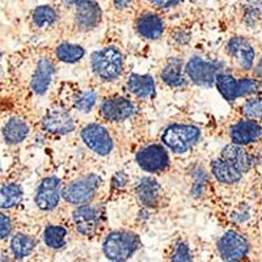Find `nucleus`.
Returning a JSON list of instances; mask_svg holds the SVG:
<instances>
[{
    "instance_id": "1",
    "label": "nucleus",
    "mask_w": 262,
    "mask_h": 262,
    "mask_svg": "<svg viewBox=\"0 0 262 262\" xmlns=\"http://www.w3.org/2000/svg\"><path fill=\"white\" fill-rule=\"evenodd\" d=\"M123 54L114 46H106L92 54L91 66L97 78L104 81L118 79L123 71Z\"/></svg>"
},
{
    "instance_id": "2",
    "label": "nucleus",
    "mask_w": 262,
    "mask_h": 262,
    "mask_svg": "<svg viewBox=\"0 0 262 262\" xmlns=\"http://www.w3.org/2000/svg\"><path fill=\"white\" fill-rule=\"evenodd\" d=\"M139 244V238L135 233L127 231H114L106 236L102 249L107 259L119 262L134 256Z\"/></svg>"
},
{
    "instance_id": "3",
    "label": "nucleus",
    "mask_w": 262,
    "mask_h": 262,
    "mask_svg": "<svg viewBox=\"0 0 262 262\" xmlns=\"http://www.w3.org/2000/svg\"><path fill=\"white\" fill-rule=\"evenodd\" d=\"M201 138L200 128L191 125H172L161 135L163 143L176 154H184L190 149Z\"/></svg>"
},
{
    "instance_id": "4",
    "label": "nucleus",
    "mask_w": 262,
    "mask_h": 262,
    "mask_svg": "<svg viewBox=\"0 0 262 262\" xmlns=\"http://www.w3.org/2000/svg\"><path fill=\"white\" fill-rule=\"evenodd\" d=\"M217 91L226 98L227 101H235L236 98L244 97V96L254 95L259 91V83L254 79H235L231 75L217 74L215 80Z\"/></svg>"
},
{
    "instance_id": "5",
    "label": "nucleus",
    "mask_w": 262,
    "mask_h": 262,
    "mask_svg": "<svg viewBox=\"0 0 262 262\" xmlns=\"http://www.w3.org/2000/svg\"><path fill=\"white\" fill-rule=\"evenodd\" d=\"M101 185V179L97 174H86L67 185L62 191L64 200L71 205H85L92 201Z\"/></svg>"
},
{
    "instance_id": "6",
    "label": "nucleus",
    "mask_w": 262,
    "mask_h": 262,
    "mask_svg": "<svg viewBox=\"0 0 262 262\" xmlns=\"http://www.w3.org/2000/svg\"><path fill=\"white\" fill-rule=\"evenodd\" d=\"M74 224L78 232L86 237H92L101 228L104 222V210L97 205H80L75 210Z\"/></svg>"
},
{
    "instance_id": "7",
    "label": "nucleus",
    "mask_w": 262,
    "mask_h": 262,
    "mask_svg": "<svg viewBox=\"0 0 262 262\" xmlns=\"http://www.w3.org/2000/svg\"><path fill=\"white\" fill-rule=\"evenodd\" d=\"M64 7L74 11V20L80 30L95 29L101 21V9L93 0H64Z\"/></svg>"
},
{
    "instance_id": "8",
    "label": "nucleus",
    "mask_w": 262,
    "mask_h": 262,
    "mask_svg": "<svg viewBox=\"0 0 262 262\" xmlns=\"http://www.w3.org/2000/svg\"><path fill=\"white\" fill-rule=\"evenodd\" d=\"M223 64L221 62H209L200 57H193L186 64V75L191 81L201 86H212Z\"/></svg>"
},
{
    "instance_id": "9",
    "label": "nucleus",
    "mask_w": 262,
    "mask_h": 262,
    "mask_svg": "<svg viewBox=\"0 0 262 262\" xmlns=\"http://www.w3.org/2000/svg\"><path fill=\"white\" fill-rule=\"evenodd\" d=\"M217 250L224 261H240L249 252V243L236 231H228L219 238Z\"/></svg>"
},
{
    "instance_id": "10",
    "label": "nucleus",
    "mask_w": 262,
    "mask_h": 262,
    "mask_svg": "<svg viewBox=\"0 0 262 262\" xmlns=\"http://www.w3.org/2000/svg\"><path fill=\"white\" fill-rule=\"evenodd\" d=\"M81 139L86 147H90L98 155H109L113 149V139L105 127L97 123L86 125L81 130Z\"/></svg>"
},
{
    "instance_id": "11",
    "label": "nucleus",
    "mask_w": 262,
    "mask_h": 262,
    "mask_svg": "<svg viewBox=\"0 0 262 262\" xmlns=\"http://www.w3.org/2000/svg\"><path fill=\"white\" fill-rule=\"evenodd\" d=\"M137 163L146 172L156 173L167 169L169 165V158L163 146L149 144L138 152Z\"/></svg>"
},
{
    "instance_id": "12",
    "label": "nucleus",
    "mask_w": 262,
    "mask_h": 262,
    "mask_svg": "<svg viewBox=\"0 0 262 262\" xmlns=\"http://www.w3.org/2000/svg\"><path fill=\"white\" fill-rule=\"evenodd\" d=\"M60 181L57 177H48L39 184L36 193V205L43 211H51L59 205L60 201Z\"/></svg>"
},
{
    "instance_id": "13",
    "label": "nucleus",
    "mask_w": 262,
    "mask_h": 262,
    "mask_svg": "<svg viewBox=\"0 0 262 262\" xmlns=\"http://www.w3.org/2000/svg\"><path fill=\"white\" fill-rule=\"evenodd\" d=\"M42 127L51 134L66 135L75 130V122L69 112L62 107H53L42 119Z\"/></svg>"
},
{
    "instance_id": "14",
    "label": "nucleus",
    "mask_w": 262,
    "mask_h": 262,
    "mask_svg": "<svg viewBox=\"0 0 262 262\" xmlns=\"http://www.w3.org/2000/svg\"><path fill=\"white\" fill-rule=\"evenodd\" d=\"M100 113L106 121L121 122L135 113V105L125 97L106 98L101 104Z\"/></svg>"
},
{
    "instance_id": "15",
    "label": "nucleus",
    "mask_w": 262,
    "mask_h": 262,
    "mask_svg": "<svg viewBox=\"0 0 262 262\" xmlns=\"http://www.w3.org/2000/svg\"><path fill=\"white\" fill-rule=\"evenodd\" d=\"M211 170L215 179L223 184H236L242 180L245 173V170L236 161L223 155L212 161Z\"/></svg>"
},
{
    "instance_id": "16",
    "label": "nucleus",
    "mask_w": 262,
    "mask_h": 262,
    "mask_svg": "<svg viewBox=\"0 0 262 262\" xmlns=\"http://www.w3.org/2000/svg\"><path fill=\"white\" fill-rule=\"evenodd\" d=\"M227 51H228L229 57L232 58L242 70H250L254 64V54L253 48L243 37H233L227 43Z\"/></svg>"
},
{
    "instance_id": "17",
    "label": "nucleus",
    "mask_w": 262,
    "mask_h": 262,
    "mask_svg": "<svg viewBox=\"0 0 262 262\" xmlns=\"http://www.w3.org/2000/svg\"><path fill=\"white\" fill-rule=\"evenodd\" d=\"M262 137V128L254 119L240 121L231 128V139L233 143L249 144L257 142Z\"/></svg>"
},
{
    "instance_id": "18",
    "label": "nucleus",
    "mask_w": 262,
    "mask_h": 262,
    "mask_svg": "<svg viewBox=\"0 0 262 262\" xmlns=\"http://www.w3.org/2000/svg\"><path fill=\"white\" fill-rule=\"evenodd\" d=\"M138 201H139L144 207H156L160 202L161 198V188L156 180L151 177H144L139 180L135 188Z\"/></svg>"
},
{
    "instance_id": "19",
    "label": "nucleus",
    "mask_w": 262,
    "mask_h": 262,
    "mask_svg": "<svg viewBox=\"0 0 262 262\" xmlns=\"http://www.w3.org/2000/svg\"><path fill=\"white\" fill-rule=\"evenodd\" d=\"M54 63L49 58H41L37 63V69L32 78V90L37 95H43L50 86L54 76Z\"/></svg>"
},
{
    "instance_id": "20",
    "label": "nucleus",
    "mask_w": 262,
    "mask_h": 262,
    "mask_svg": "<svg viewBox=\"0 0 262 262\" xmlns=\"http://www.w3.org/2000/svg\"><path fill=\"white\" fill-rule=\"evenodd\" d=\"M165 25L160 16L155 13H146L139 17L137 23V30L139 36L146 39H158L164 33Z\"/></svg>"
},
{
    "instance_id": "21",
    "label": "nucleus",
    "mask_w": 262,
    "mask_h": 262,
    "mask_svg": "<svg viewBox=\"0 0 262 262\" xmlns=\"http://www.w3.org/2000/svg\"><path fill=\"white\" fill-rule=\"evenodd\" d=\"M164 83L172 88H182L186 85L184 74V62L180 58H170L161 72Z\"/></svg>"
},
{
    "instance_id": "22",
    "label": "nucleus",
    "mask_w": 262,
    "mask_h": 262,
    "mask_svg": "<svg viewBox=\"0 0 262 262\" xmlns=\"http://www.w3.org/2000/svg\"><path fill=\"white\" fill-rule=\"evenodd\" d=\"M127 90L139 98H148L155 96V81L149 75L133 74L127 79Z\"/></svg>"
},
{
    "instance_id": "23",
    "label": "nucleus",
    "mask_w": 262,
    "mask_h": 262,
    "mask_svg": "<svg viewBox=\"0 0 262 262\" xmlns=\"http://www.w3.org/2000/svg\"><path fill=\"white\" fill-rule=\"evenodd\" d=\"M29 134V126L20 118H11L3 127V138L8 144L21 143Z\"/></svg>"
},
{
    "instance_id": "24",
    "label": "nucleus",
    "mask_w": 262,
    "mask_h": 262,
    "mask_svg": "<svg viewBox=\"0 0 262 262\" xmlns=\"http://www.w3.org/2000/svg\"><path fill=\"white\" fill-rule=\"evenodd\" d=\"M36 242L30 236L17 233L11 240V250L16 258H25L34 250Z\"/></svg>"
},
{
    "instance_id": "25",
    "label": "nucleus",
    "mask_w": 262,
    "mask_h": 262,
    "mask_svg": "<svg viewBox=\"0 0 262 262\" xmlns=\"http://www.w3.org/2000/svg\"><path fill=\"white\" fill-rule=\"evenodd\" d=\"M2 198V209H11L15 207L23 200V189L17 184H4L2 185L0 191Z\"/></svg>"
},
{
    "instance_id": "26",
    "label": "nucleus",
    "mask_w": 262,
    "mask_h": 262,
    "mask_svg": "<svg viewBox=\"0 0 262 262\" xmlns=\"http://www.w3.org/2000/svg\"><path fill=\"white\" fill-rule=\"evenodd\" d=\"M67 229L62 226H49L43 232V242L51 249H62L66 245Z\"/></svg>"
},
{
    "instance_id": "27",
    "label": "nucleus",
    "mask_w": 262,
    "mask_h": 262,
    "mask_svg": "<svg viewBox=\"0 0 262 262\" xmlns=\"http://www.w3.org/2000/svg\"><path fill=\"white\" fill-rule=\"evenodd\" d=\"M33 23L38 28L51 27L58 20V15L55 9L50 6H39L33 11Z\"/></svg>"
},
{
    "instance_id": "28",
    "label": "nucleus",
    "mask_w": 262,
    "mask_h": 262,
    "mask_svg": "<svg viewBox=\"0 0 262 262\" xmlns=\"http://www.w3.org/2000/svg\"><path fill=\"white\" fill-rule=\"evenodd\" d=\"M85 50L79 45L72 43H62L57 48L58 59L64 63H76L84 57Z\"/></svg>"
},
{
    "instance_id": "29",
    "label": "nucleus",
    "mask_w": 262,
    "mask_h": 262,
    "mask_svg": "<svg viewBox=\"0 0 262 262\" xmlns=\"http://www.w3.org/2000/svg\"><path fill=\"white\" fill-rule=\"evenodd\" d=\"M96 101H97V93L92 90L81 91L74 100V106L76 111L88 113L93 109Z\"/></svg>"
},
{
    "instance_id": "30",
    "label": "nucleus",
    "mask_w": 262,
    "mask_h": 262,
    "mask_svg": "<svg viewBox=\"0 0 262 262\" xmlns=\"http://www.w3.org/2000/svg\"><path fill=\"white\" fill-rule=\"evenodd\" d=\"M243 114L249 119H261L262 118V97L250 98L243 106Z\"/></svg>"
},
{
    "instance_id": "31",
    "label": "nucleus",
    "mask_w": 262,
    "mask_h": 262,
    "mask_svg": "<svg viewBox=\"0 0 262 262\" xmlns=\"http://www.w3.org/2000/svg\"><path fill=\"white\" fill-rule=\"evenodd\" d=\"M172 259L173 261H190L191 253L188 245L184 244V243H180L176 247L174 253H173Z\"/></svg>"
},
{
    "instance_id": "32",
    "label": "nucleus",
    "mask_w": 262,
    "mask_h": 262,
    "mask_svg": "<svg viewBox=\"0 0 262 262\" xmlns=\"http://www.w3.org/2000/svg\"><path fill=\"white\" fill-rule=\"evenodd\" d=\"M12 231V223L9 221V217L7 215L2 214V228H0V233H2V238H7Z\"/></svg>"
},
{
    "instance_id": "33",
    "label": "nucleus",
    "mask_w": 262,
    "mask_h": 262,
    "mask_svg": "<svg viewBox=\"0 0 262 262\" xmlns=\"http://www.w3.org/2000/svg\"><path fill=\"white\" fill-rule=\"evenodd\" d=\"M148 2L156 8H172L181 3L182 0H148Z\"/></svg>"
},
{
    "instance_id": "34",
    "label": "nucleus",
    "mask_w": 262,
    "mask_h": 262,
    "mask_svg": "<svg viewBox=\"0 0 262 262\" xmlns=\"http://www.w3.org/2000/svg\"><path fill=\"white\" fill-rule=\"evenodd\" d=\"M126 182H127V176L125 174V172H118L113 179V186L116 189H122L125 188Z\"/></svg>"
},
{
    "instance_id": "35",
    "label": "nucleus",
    "mask_w": 262,
    "mask_h": 262,
    "mask_svg": "<svg viewBox=\"0 0 262 262\" xmlns=\"http://www.w3.org/2000/svg\"><path fill=\"white\" fill-rule=\"evenodd\" d=\"M113 4L118 9H126L133 4V0H113Z\"/></svg>"
},
{
    "instance_id": "36",
    "label": "nucleus",
    "mask_w": 262,
    "mask_h": 262,
    "mask_svg": "<svg viewBox=\"0 0 262 262\" xmlns=\"http://www.w3.org/2000/svg\"><path fill=\"white\" fill-rule=\"evenodd\" d=\"M256 74H257V76H258V78L262 80V58H261V59H259L258 64H257Z\"/></svg>"
}]
</instances>
